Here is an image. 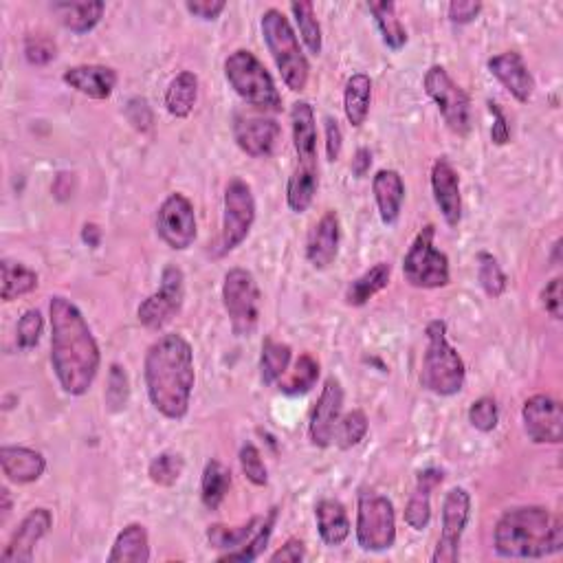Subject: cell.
<instances>
[{"label":"cell","instance_id":"cell-1","mask_svg":"<svg viewBox=\"0 0 563 563\" xmlns=\"http://www.w3.org/2000/svg\"><path fill=\"white\" fill-rule=\"evenodd\" d=\"M51 366L60 388L71 396H84L97 379L102 352L97 339L71 300L62 295L51 297Z\"/></svg>","mask_w":563,"mask_h":563},{"label":"cell","instance_id":"cell-2","mask_svg":"<svg viewBox=\"0 0 563 563\" xmlns=\"http://www.w3.org/2000/svg\"><path fill=\"white\" fill-rule=\"evenodd\" d=\"M148 399L168 421H183L190 412L194 392V350L183 335H161L143 361Z\"/></svg>","mask_w":563,"mask_h":563},{"label":"cell","instance_id":"cell-3","mask_svg":"<svg viewBox=\"0 0 563 563\" xmlns=\"http://www.w3.org/2000/svg\"><path fill=\"white\" fill-rule=\"evenodd\" d=\"M493 546L506 559L553 557L563 550V524L546 506H517L495 524Z\"/></svg>","mask_w":563,"mask_h":563},{"label":"cell","instance_id":"cell-4","mask_svg":"<svg viewBox=\"0 0 563 563\" xmlns=\"http://www.w3.org/2000/svg\"><path fill=\"white\" fill-rule=\"evenodd\" d=\"M427 346L421 368V385L436 396H454L467 381L465 361L458 355V350L449 344L447 324L443 319H434L425 328Z\"/></svg>","mask_w":563,"mask_h":563},{"label":"cell","instance_id":"cell-5","mask_svg":"<svg viewBox=\"0 0 563 563\" xmlns=\"http://www.w3.org/2000/svg\"><path fill=\"white\" fill-rule=\"evenodd\" d=\"M262 36L284 84L289 86L293 93H302L308 84L311 66H308L302 44L297 40L289 18H286L280 9L264 11Z\"/></svg>","mask_w":563,"mask_h":563},{"label":"cell","instance_id":"cell-6","mask_svg":"<svg viewBox=\"0 0 563 563\" xmlns=\"http://www.w3.org/2000/svg\"><path fill=\"white\" fill-rule=\"evenodd\" d=\"M225 77L236 95L249 106L264 110V113H280L282 95L275 80L256 55L247 49L229 53L225 60Z\"/></svg>","mask_w":563,"mask_h":563},{"label":"cell","instance_id":"cell-7","mask_svg":"<svg viewBox=\"0 0 563 563\" xmlns=\"http://www.w3.org/2000/svg\"><path fill=\"white\" fill-rule=\"evenodd\" d=\"M357 544L368 553H383L396 542L394 504L370 489H361L357 498Z\"/></svg>","mask_w":563,"mask_h":563},{"label":"cell","instance_id":"cell-8","mask_svg":"<svg viewBox=\"0 0 563 563\" xmlns=\"http://www.w3.org/2000/svg\"><path fill=\"white\" fill-rule=\"evenodd\" d=\"M223 306L236 337H251L260 322L262 293L260 286L247 269H231L223 282Z\"/></svg>","mask_w":563,"mask_h":563},{"label":"cell","instance_id":"cell-9","mask_svg":"<svg viewBox=\"0 0 563 563\" xmlns=\"http://www.w3.org/2000/svg\"><path fill=\"white\" fill-rule=\"evenodd\" d=\"M434 236L436 227L425 225L403 258V275L414 289H443L451 282L449 258L434 247Z\"/></svg>","mask_w":563,"mask_h":563},{"label":"cell","instance_id":"cell-10","mask_svg":"<svg viewBox=\"0 0 563 563\" xmlns=\"http://www.w3.org/2000/svg\"><path fill=\"white\" fill-rule=\"evenodd\" d=\"M425 93L432 97V102L443 115L447 128L458 137H467L471 132V97L465 93V88L458 86L445 66L434 64L425 73Z\"/></svg>","mask_w":563,"mask_h":563},{"label":"cell","instance_id":"cell-11","mask_svg":"<svg viewBox=\"0 0 563 563\" xmlns=\"http://www.w3.org/2000/svg\"><path fill=\"white\" fill-rule=\"evenodd\" d=\"M253 223H256V198H253L251 185L242 179H231L223 198V231L218 240V256H227L238 249L251 234Z\"/></svg>","mask_w":563,"mask_h":563},{"label":"cell","instance_id":"cell-12","mask_svg":"<svg viewBox=\"0 0 563 563\" xmlns=\"http://www.w3.org/2000/svg\"><path fill=\"white\" fill-rule=\"evenodd\" d=\"M183 300H185V275L176 264H168L161 273L159 291H154L139 304L137 308L139 322L148 330H161L181 313Z\"/></svg>","mask_w":563,"mask_h":563},{"label":"cell","instance_id":"cell-13","mask_svg":"<svg viewBox=\"0 0 563 563\" xmlns=\"http://www.w3.org/2000/svg\"><path fill=\"white\" fill-rule=\"evenodd\" d=\"M471 517V495L467 489L456 487L445 495L440 539L434 550V563H456L460 557V542Z\"/></svg>","mask_w":563,"mask_h":563},{"label":"cell","instance_id":"cell-14","mask_svg":"<svg viewBox=\"0 0 563 563\" xmlns=\"http://www.w3.org/2000/svg\"><path fill=\"white\" fill-rule=\"evenodd\" d=\"M157 234L174 251H185L196 240V214L187 196L174 192L157 212Z\"/></svg>","mask_w":563,"mask_h":563},{"label":"cell","instance_id":"cell-15","mask_svg":"<svg viewBox=\"0 0 563 563\" xmlns=\"http://www.w3.org/2000/svg\"><path fill=\"white\" fill-rule=\"evenodd\" d=\"M526 436L537 445H559L563 438V414L557 399L535 394L522 407Z\"/></svg>","mask_w":563,"mask_h":563},{"label":"cell","instance_id":"cell-16","mask_svg":"<svg viewBox=\"0 0 563 563\" xmlns=\"http://www.w3.org/2000/svg\"><path fill=\"white\" fill-rule=\"evenodd\" d=\"M341 410H344V388L339 379L328 377L311 414V425H308V438L315 447L326 449L333 445Z\"/></svg>","mask_w":563,"mask_h":563},{"label":"cell","instance_id":"cell-17","mask_svg":"<svg viewBox=\"0 0 563 563\" xmlns=\"http://www.w3.org/2000/svg\"><path fill=\"white\" fill-rule=\"evenodd\" d=\"M282 128L271 117H251L236 115L234 117V139L238 148L249 154L253 159H267L278 148Z\"/></svg>","mask_w":563,"mask_h":563},{"label":"cell","instance_id":"cell-18","mask_svg":"<svg viewBox=\"0 0 563 563\" xmlns=\"http://www.w3.org/2000/svg\"><path fill=\"white\" fill-rule=\"evenodd\" d=\"M53 517L49 509H33L11 535L7 548L0 555L3 563H31L33 550L49 535Z\"/></svg>","mask_w":563,"mask_h":563},{"label":"cell","instance_id":"cell-19","mask_svg":"<svg viewBox=\"0 0 563 563\" xmlns=\"http://www.w3.org/2000/svg\"><path fill=\"white\" fill-rule=\"evenodd\" d=\"M489 71L517 102L528 104L535 95V77L517 51H506L489 60Z\"/></svg>","mask_w":563,"mask_h":563},{"label":"cell","instance_id":"cell-20","mask_svg":"<svg viewBox=\"0 0 563 563\" xmlns=\"http://www.w3.org/2000/svg\"><path fill=\"white\" fill-rule=\"evenodd\" d=\"M432 192L434 201L443 214L445 223L456 229L462 220V196H460V176L454 165L445 157H440L432 165Z\"/></svg>","mask_w":563,"mask_h":563},{"label":"cell","instance_id":"cell-21","mask_svg":"<svg viewBox=\"0 0 563 563\" xmlns=\"http://www.w3.org/2000/svg\"><path fill=\"white\" fill-rule=\"evenodd\" d=\"M341 242V225L335 212H326L317 220L306 240V260L317 271L328 269L337 260Z\"/></svg>","mask_w":563,"mask_h":563},{"label":"cell","instance_id":"cell-22","mask_svg":"<svg viewBox=\"0 0 563 563\" xmlns=\"http://www.w3.org/2000/svg\"><path fill=\"white\" fill-rule=\"evenodd\" d=\"M62 80L66 86H71L73 91L97 99V102H104V99H108L115 91L117 73L115 69H110V66L82 64L66 69Z\"/></svg>","mask_w":563,"mask_h":563},{"label":"cell","instance_id":"cell-23","mask_svg":"<svg viewBox=\"0 0 563 563\" xmlns=\"http://www.w3.org/2000/svg\"><path fill=\"white\" fill-rule=\"evenodd\" d=\"M445 471L443 469H425L418 473L416 489L410 495V502L405 506V522L414 531H425L432 520V493L443 484Z\"/></svg>","mask_w":563,"mask_h":563},{"label":"cell","instance_id":"cell-24","mask_svg":"<svg viewBox=\"0 0 563 563\" xmlns=\"http://www.w3.org/2000/svg\"><path fill=\"white\" fill-rule=\"evenodd\" d=\"M0 467H3V473L9 482L31 484L44 476L47 460L36 449L7 445L0 449Z\"/></svg>","mask_w":563,"mask_h":563},{"label":"cell","instance_id":"cell-25","mask_svg":"<svg viewBox=\"0 0 563 563\" xmlns=\"http://www.w3.org/2000/svg\"><path fill=\"white\" fill-rule=\"evenodd\" d=\"M372 194L374 201H377V209L383 225L392 227L399 223L403 201H405L403 176L396 170H379L372 179Z\"/></svg>","mask_w":563,"mask_h":563},{"label":"cell","instance_id":"cell-26","mask_svg":"<svg viewBox=\"0 0 563 563\" xmlns=\"http://www.w3.org/2000/svg\"><path fill=\"white\" fill-rule=\"evenodd\" d=\"M291 126L297 163L317 165V124L313 106L308 102H295L291 108Z\"/></svg>","mask_w":563,"mask_h":563},{"label":"cell","instance_id":"cell-27","mask_svg":"<svg viewBox=\"0 0 563 563\" xmlns=\"http://www.w3.org/2000/svg\"><path fill=\"white\" fill-rule=\"evenodd\" d=\"M317 531L326 546H341L350 535V520L346 506L339 500H319L315 506Z\"/></svg>","mask_w":563,"mask_h":563},{"label":"cell","instance_id":"cell-28","mask_svg":"<svg viewBox=\"0 0 563 563\" xmlns=\"http://www.w3.org/2000/svg\"><path fill=\"white\" fill-rule=\"evenodd\" d=\"M150 561V539L146 526L128 524L115 539L108 563H148Z\"/></svg>","mask_w":563,"mask_h":563},{"label":"cell","instance_id":"cell-29","mask_svg":"<svg viewBox=\"0 0 563 563\" xmlns=\"http://www.w3.org/2000/svg\"><path fill=\"white\" fill-rule=\"evenodd\" d=\"M319 187V168L317 165L297 163L295 170L286 185V203H289L291 212L304 214L308 207L313 205V198Z\"/></svg>","mask_w":563,"mask_h":563},{"label":"cell","instance_id":"cell-30","mask_svg":"<svg viewBox=\"0 0 563 563\" xmlns=\"http://www.w3.org/2000/svg\"><path fill=\"white\" fill-rule=\"evenodd\" d=\"M198 99V77L192 71H183L165 88V108L176 119L190 117Z\"/></svg>","mask_w":563,"mask_h":563},{"label":"cell","instance_id":"cell-31","mask_svg":"<svg viewBox=\"0 0 563 563\" xmlns=\"http://www.w3.org/2000/svg\"><path fill=\"white\" fill-rule=\"evenodd\" d=\"M372 102V82L368 75L355 73L346 82L344 91V113L352 128H361L370 115Z\"/></svg>","mask_w":563,"mask_h":563},{"label":"cell","instance_id":"cell-32","mask_svg":"<svg viewBox=\"0 0 563 563\" xmlns=\"http://www.w3.org/2000/svg\"><path fill=\"white\" fill-rule=\"evenodd\" d=\"M104 9H106V5L99 3V0H95V3H55L53 5V11L58 14L62 25L69 31L77 33V36L93 31L104 16Z\"/></svg>","mask_w":563,"mask_h":563},{"label":"cell","instance_id":"cell-33","mask_svg":"<svg viewBox=\"0 0 563 563\" xmlns=\"http://www.w3.org/2000/svg\"><path fill=\"white\" fill-rule=\"evenodd\" d=\"M392 278V267L388 262L374 264L372 269H368L355 282H350L346 291V304L348 306H366L374 295L381 293L385 286L390 284Z\"/></svg>","mask_w":563,"mask_h":563},{"label":"cell","instance_id":"cell-34","mask_svg":"<svg viewBox=\"0 0 563 563\" xmlns=\"http://www.w3.org/2000/svg\"><path fill=\"white\" fill-rule=\"evenodd\" d=\"M0 273H3V286H0V297L3 302H14L22 295H29L38 289V273L25 267V264L14 260L0 262Z\"/></svg>","mask_w":563,"mask_h":563},{"label":"cell","instance_id":"cell-35","mask_svg":"<svg viewBox=\"0 0 563 563\" xmlns=\"http://www.w3.org/2000/svg\"><path fill=\"white\" fill-rule=\"evenodd\" d=\"M231 487V471L220 460H209L201 480V500L205 509L218 511Z\"/></svg>","mask_w":563,"mask_h":563},{"label":"cell","instance_id":"cell-36","mask_svg":"<svg viewBox=\"0 0 563 563\" xmlns=\"http://www.w3.org/2000/svg\"><path fill=\"white\" fill-rule=\"evenodd\" d=\"M293 352L289 344L275 341L271 337L264 339L262 355H260V377L264 385H275L286 372H289Z\"/></svg>","mask_w":563,"mask_h":563},{"label":"cell","instance_id":"cell-37","mask_svg":"<svg viewBox=\"0 0 563 563\" xmlns=\"http://www.w3.org/2000/svg\"><path fill=\"white\" fill-rule=\"evenodd\" d=\"M368 9L374 16V22H377V29L381 33L383 42L388 44L392 51H401L407 44V31L403 27L401 18L396 16V5L383 0V3H370Z\"/></svg>","mask_w":563,"mask_h":563},{"label":"cell","instance_id":"cell-38","mask_svg":"<svg viewBox=\"0 0 563 563\" xmlns=\"http://www.w3.org/2000/svg\"><path fill=\"white\" fill-rule=\"evenodd\" d=\"M262 520H264V517H251L247 524H242L238 528L214 524V526H209L207 539L214 548L227 550V553H231V550H238V548L247 546L251 542V537L258 533Z\"/></svg>","mask_w":563,"mask_h":563},{"label":"cell","instance_id":"cell-39","mask_svg":"<svg viewBox=\"0 0 563 563\" xmlns=\"http://www.w3.org/2000/svg\"><path fill=\"white\" fill-rule=\"evenodd\" d=\"M317 379H319L317 359L311 355H302L295 361V368L278 381V388L280 392L289 396H302L315 388Z\"/></svg>","mask_w":563,"mask_h":563},{"label":"cell","instance_id":"cell-40","mask_svg":"<svg viewBox=\"0 0 563 563\" xmlns=\"http://www.w3.org/2000/svg\"><path fill=\"white\" fill-rule=\"evenodd\" d=\"M278 513H280L278 506H273V509L267 515H264L258 533L251 537V542L247 546L238 548V550H231V553H225L223 557H218V561H242V563L256 561L269 544V539L273 535V528H275V524H278Z\"/></svg>","mask_w":563,"mask_h":563},{"label":"cell","instance_id":"cell-41","mask_svg":"<svg viewBox=\"0 0 563 563\" xmlns=\"http://www.w3.org/2000/svg\"><path fill=\"white\" fill-rule=\"evenodd\" d=\"M291 11L297 22V29H300V36L306 44V49L313 55L322 53V27H319V20L315 16V5L308 3V0H300V3H293Z\"/></svg>","mask_w":563,"mask_h":563},{"label":"cell","instance_id":"cell-42","mask_svg":"<svg viewBox=\"0 0 563 563\" xmlns=\"http://www.w3.org/2000/svg\"><path fill=\"white\" fill-rule=\"evenodd\" d=\"M368 434V416L363 410H352L344 418H339V425L335 429V440L339 449L357 447Z\"/></svg>","mask_w":563,"mask_h":563},{"label":"cell","instance_id":"cell-43","mask_svg":"<svg viewBox=\"0 0 563 563\" xmlns=\"http://www.w3.org/2000/svg\"><path fill=\"white\" fill-rule=\"evenodd\" d=\"M183 471H185L183 458L179 454H174V451H163V454H159L150 462L148 476L154 484H159V487H174V484L181 480Z\"/></svg>","mask_w":563,"mask_h":563},{"label":"cell","instance_id":"cell-44","mask_svg":"<svg viewBox=\"0 0 563 563\" xmlns=\"http://www.w3.org/2000/svg\"><path fill=\"white\" fill-rule=\"evenodd\" d=\"M478 282L482 291L493 297V300H498L506 291V275L500 267V262L495 260V256H491L489 251L478 253Z\"/></svg>","mask_w":563,"mask_h":563},{"label":"cell","instance_id":"cell-45","mask_svg":"<svg viewBox=\"0 0 563 563\" xmlns=\"http://www.w3.org/2000/svg\"><path fill=\"white\" fill-rule=\"evenodd\" d=\"M104 401H106L108 412H113V414L124 412L128 401H130V381H128V374H126L124 368L117 366V363H113V366H110Z\"/></svg>","mask_w":563,"mask_h":563},{"label":"cell","instance_id":"cell-46","mask_svg":"<svg viewBox=\"0 0 563 563\" xmlns=\"http://www.w3.org/2000/svg\"><path fill=\"white\" fill-rule=\"evenodd\" d=\"M469 423L478 429V432L489 434L500 423V410L493 396H482V399L473 401L469 407Z\"/></svg>","mask_w":563,"mask_h":563},{"label":"cell","instance_id":"cell-47","mask_svg":"<svg viewBox=\"0 0 563 563\" xmlns=\"http://www.w3.org/2000/svg\"><path fill=\"white\" fill-rule=\"evenodd\" d=\"M238 458H240V467H242V473H245V478L251 484H256V487H267L269 471H267V465H264L258 447L251 445V443L242 445Z\"/></svg>","mask_w":563,"mask_h":563},{"label":"cell","instance_id":"cell-48","mask_svg":"<svg viewBox=\"0 0 563 563\" xmlns=\"http://www.w3.org/2000/svg\"><path fill=\"white\" fill-rule=\"evenodd\" d=\"M42 330H44V319L42 313L38 308H31L25 315L18 319V326H16V341H18V348L20 350H31L40 344V337H42Z\"/></svg>","mask_w":563,"mask_h":563},{"label":"cell","instance_id":"cell-49","mask_svg":"<svg viewBox=\"0 0 563 563\" xmlns=\"http://www.w3.org/2000/svg\"><path fill=\"white\" fill-rule=\"evenodd\" d=\"M55 55H58V44H55L49 36L36 33V36H29L25 40V58L29 64L44 66L53 62Z\"/></svg>","mask_w":563,"mask_h":563},{"label":"cell","instance_id":"cell-50","mask_svg":"<svg viewBox=\"0 0 563 563\" xmlns=\"http://www.w3.org/2000/svg\"><path fill=\"white\" fill-rule=\"evenodd\" d=\"M563 280L555 278L550 280V284L542 291V304L546 308V313L553 319H561L563 317V293H561Z\"/></svg>","mask_w":563,"mask_h":563},{"label":"cell","instance_id":"cell-51","mask_svg":"<svg viewBox=\"0 0 563 563\" xmlns=\"http://www.w3.org/2000/svg\"><path fill=\"white\" fill-rule=\"evenodd\" d=\"M489 110L493 115V128H491V141L495 146H506V143L511 141V126L509 121H506L504 110L500 108L498 102H489Z\"/></svg>","mask_w":563,"mask_h":563},{"label":"cell","instance_id":"cell-52","mask_svg":"<svg viewBox=\"0 0 563 563\" xmlns=\"http://www.w3.org/2000/svg\"><path fill=\"white\" fill-rule=\"evenodd\" d=\"M227 7L225 0H187L185 9L190 11L192 16L201 18V20H216L220 14H223Z\"/></svg>","mask_w":563,"mask_h":563},{"label":"cell","instance_id":"cell-53","mask_svg":"<svg viewBox=\"0 0 563 563\" xmlns=\"http://www.w3.org/2000/svg\"><path fill=\"white\" fill-rule=\"evenodd\" d=\"M482 11V3H473V0H458V3L449 5V20L454 25H469L476 20Z\"/></svg>","mask_w":563,"mask_h":563},{"label":"cell","instance_id":"cell-54","mask_svg":"<svg viewBox=\"0 0 563 563\" xmlns=\"http://www.w3.org/2000/svg\"><path fill=\"white\" fill-rule=\"evenodd\" d=\"M128 119H130V124L141 132H148L152 128V113H150V106L146 99H139V97L130 99Z\"/></svg>","mask_w":563,"mask_h":563},{"label":"cell","instance_id":"cell-55","mask_svg":"<svg viewBox=\"0 0 563 563\" xmlns=\"http://www.w3.org/2000/svg\"><path fill=\"white\" fill-rule=\"evenodd\" d=\"M306 559V546L302 539L291 537L282 548L271 555V563H302Z\"/></svg>","mask_w":563,"mask_h":563},{"label":"cell","instance_id":"cell-56","mask_svg":"<svg viewBox=\"0 0 563 563\" xmlns=\"http://www.w3.org/2000/svg\"><path fill=\"white\" fill-rule=\"evenodd\" d=\"M341 148H344V135H341V128L337 124V119L328 117L326 119V154L328 161H337Z\"/></svg>","mask_w":563,"mask_h":563},{"label":"cell","instance_id":"cell-57","mask_svg":"<svg viewBox=\"0 0 563 563\" xmlns=\"http://www.w3.org/2000/svg\"><path fill=\"white\" fill-rule=\"evenodd\" d=\"M370 165H372V152L368 148H359L355 159H352V174L361 179V176H366L370 172Z\"/></svg>","mask_w":563,"mask_h":563},{"label":"cell","instance_id":"cell-58","mask_svg":"<svg viewBox=\"0 0 563 563\" xmlns=\"http://www.w3.org/2000/svg\"><path fill=\"white\" fill-rule=\"evenodd\" d=\"M82 240L86 242L88 247H99V242H102V229H99L97 225H93V223H88V225H84V229H82Z\"/></svg>","mask_w":563,"mask_h":563},{"label":"cell","instance_id":"cell-59","mask_svg":"<svg viewBox=\"0 0 563 563\" xmlns=\"http://www.w3.org/2000/svg\"><path fill=\"white\" fill-rule=\"evenodd\" d=\"M0 500H3V506H0V511H3V517H0V524H5L9 520V515H11V506H14V502H11L9 489H0Z\"/></svg>","mask_w":563,"mask_h":563}]
</instances>
